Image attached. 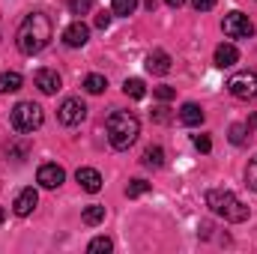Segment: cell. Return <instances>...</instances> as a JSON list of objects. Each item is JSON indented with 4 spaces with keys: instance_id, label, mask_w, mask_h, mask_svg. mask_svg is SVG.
I'll use <instances>...</instances> for the list:
<instances>
[{
    "instance_id": "6da1fadb",
    "label": "cell",
    "mask_w": 257,
    "mask_h": 254,
    "mask_svg": "<svg viewBox=\"0 0 257 254\" xmlns=\"http://www.w3.org/2000/svg\"><path fill=\"white\" fill-rule=\"evenodd\" d=\"M51 33H54L51 18H48L45 12H30V15L21 21L18 33H15V45H18L21 54L33 57V54H39V51L51 42Z\"/></svg>"
},
{
    "instance_id": "7a4b0ae2",
    "label": "cell",
    "mask_w": 257,
    "mask_h": 254,
    "mask_svg": "<svg viewBox=\"0 0 257 254\" xmlns=\"http://www.w3.org/2000/svg\"><path fill=\"white\" fill-rule=\"evenodd\" d=\"M105 129H108V141H111L114 150H128V147L138 141V135H141L138 117L128 114V111H114V114L108 117Z\"/></svg>"
},
{
    "instance_id": "3957f363",
    "label": "cell",
    "mask_w": 257,
    "mask_h": 254,
    "mask_svg": "<svg viewBox=\"0 0 257 254\" xmlns=\"http://www.w3.org/2000/svg\"><path fill=\"white\" fill-rule=\"evenodd\" d=\"M206 206H209L215 215H221L224 221H230V224H242V221L248 218V206H245L233 191H224V189L206 191Z\"/></svg>"
},
{
    "instance_id": "277c9868",
    "label": "cell",
    "mask_w": 257,
    "mask_h": 254,
    "mask_svg": "<svg viewBox=\"0 0 257 254\" xmlns=\"http://www.w3.org/2000/svg\"><path fill=\"white\" fill-rule=\"evenodd\" d=\"M45 123V114L36 102H18L12 108V126L15 132H36V129Z\"/></svg>"
},
{
    "instance_id": "5b68a950",
    "label": "cell",
    "mask_w": 257,
    "mask_h": 254,
    "mask_svg": "<svg viewBox=\"0 0 257 254\" xmlns=\"http://www.w3.org/2000/svg\"><path fill=\"white\" fill-rule=\"evenodd\" d=\"M221 30H224L227 39H251L254 36V24L242 12H227L224 21H221Z\"/></svg>"
},
{
    "instance_id": "8992f818",
    "label": "cell",
    "mask_w": 257,
    "mask_h": 254,
    "mask_svg": "<svg viewBox=\"0 0 257 254\" xmlns=\"http://www.w3.org/2000/svg\"><path fill=\"white\" fill-rule=\"evenodd\" d=\"M227 90H230V96H236V99H254L257 96V75L254 72H236L230 81H227Z\"/></svg>"
},
{
    "instance_id": "52a82bcc",
    "label": "cell",
    "mask_w": 257,
    "mask_h": 254,
    "mask_svg": "<svg viewBox=\"0 0 257 254\" xmlns=\"http://www.w3.org/2000/svg\"><path fill=\"white\" fill-rule=\"evenodd\" d=\"M87 117V105L81 99H63V105L57 108V120L63 126H78Z\"/></svg>"
},
{
    "instance_id": "ba28073f",
    "label": "cell",
    "mask_w": 257,
    "mask_h": 254,
    "mask_svg": "<svg viewBox=\"0 0 257 254\" xmlns=\"http://www.w3.org/2000/svg\"><path fill=\"white\" fill-rule=\"evenodd\" d=\"M63 180H66V171L60 165H42V168L36 171V183H39L42 189H57Z\"/></svg>"
},
{
    "instance_id": "9c48e42d",
    "label": "cell",
    "mask_w": 257,
    "mask_h": 254,
    "mask_svg": "<svg viewBox=\"0 0 257 254\" xmlns=\"http://www.w3.org/2000/svg\"><path fill=\"white\" fill-rule=\"evenodd\" d=\"M33 81H36V87H39L45 96H54V93L63 87V78L57 75V69H39Z\"/></svg>"
},
{
    "instance_id": "30bf717a",
    "label": "cell",
    "mask_w": 257,
    "mask_h": 254,
    "mask_svg": "<svg viewBox=\"0 0 257 254\" xmlns=\"http://www.w3.org/2000/svg\"><path fill=\"white\" fill-rule=\"evenodd\" d=\"M87 39H90V27L84 21H72L63 30V42L69 48H81V45H87Z\"/></svg>"
},
{
    "instance_id": "8fae6325",
    "label": "cell",
    "mask_w": 257,
    "mask_h": 254,
    "mask_svg": "<svg viewBox=\"0 0 257 254\" xmlns=\"http://www.w3.org/2000/svg\"><path fill=\"white\" fill-rule=\"evenodd\" d=\"M36 203H39L36 189H21V191H18V197H15V203H12V212L24 218V215H30V212L36 209Z\"/></svg>"
},
{
    "instance_id": "7c38bea8",
    "label": "cell",
    "mask_w": 257,
    "mask_h": 254,
    "mask_svg": "<svg viewBox=\"0 0 257 254\" xmlns=\"http://www.w3.org/2000/svg\"><path fill=\"white\" fill-rule=\"evenodd\" d=\"M75 180L81 183V189H84V191H90V194H96V191L102 189V174H99L96 168H78Z\"/></svg>"
},
{
    "instance_id": "4fadbf2b",
    "label": "cell",
    "mask_w": 257,
    "mask_h": 254,
    "mask_svg": "<svg viewBox=\"0 0 257 254\" xmlns=\"http://www.w3.org/2000/svg\"><path fill=\"white\" fill-rule=\"evenodd\" d=\"M147 72H153V75H168V72H171V54H168V51H153V54L147 57Z\"/></svg>"
},
{
    "instance_id": "5bb4252c",
    "label": "cell",
    "mask_w": 257,
    "mask_h": 254,
    "mask_svg": "<svg viewBox=\"0 0 257 254\" xmlns=\"http://www.w3.org/2000/svg\"><path fill=\"white\" fill-rule=\"evenodd\" d=\"M236 60H239V51H236L230 42H221V45L215 48V66H218V69H230Z\"/></svg>"
},
{
    "instance_id": "9a60e30c",
    "label": "cell",
    "mask_w": 257,
    "mask_h": 254,
    "mask_svg": "<svg viewBox=\"0 0 257 254\" xmlns=\"http://www.w3.org/2000/svg\"><path fill=\"white\" fill-rule=\"evenodd\" d=\"M180 123H183V126H200V123H203V108L194 105V102H186V105L180 108Z\"/></svg>"
},
{
    "instance_id": "2e32d148",
    "label": "cell",
    "mask_w": 257,
    "mask_h": 254,
    "mask_svg": "<svg viewBox=\"0 0 257 254\" xmlns=\"http://www.w3.org/2000/svg\"><path fill=\"white\" fill-rule=\"evenodd\" d=\"M21 90V75L18 72H0V93H18Z\"/></svg>"
},
{
    "instance_id": "e0dca14e",
    "label": "cell",
    "mask_w": 257,
    "mask_h": 254,
    "mask_svg": "<svg viewBox=\"0 0 257 254\" xmlns=\"http://www.w3.org/2000/svg\"><path fill=\"white\" fill-rule=\"evenodd\" d=\"M105 87H108V81H105V75H87L84 78V90L87 93H93V96H99V93H105Z\"/></svg>"
},
{
    "instance_id": "ac0fdd59",
    "label": "cell",
    "mask_w": 257,
    "mask_h": 254,
    "mask_svg": "<svg viewBox=\"0 0 257 254\" xmlns=\"http://www.w3.org/2000/svg\"><path fill=\"white\" fill-rule=\"evenodd\" d=\"M144 165L147 168H162L165 165V150L162 147H147L144 150Z\"/></svg>"
},
{
    "instance_id": "d6986e66",
    "label": "cell",
    "mask_w": 257,
    "mask_h": 254,
    "mask_svg": "<svg viewBox=\"0 0 257 254\" xmlns=\"http://www.w3.org/2000/svg\"><path fill=\"white\" fill-rule=\"evenodd\" d=\"M81 218H84V224H90V227H93V224H102V221H105V206L93 203V206H87V209H84V215H81Z\"/></svg>"
},
{
    "instance_id": "ffe728a7",
    "label": "cell",
    "mask_w": 257,
    "mask_h": 254,
    "mask_svg": "<svg viewBox=\"0 0 257 254\" xmlns=\"http://www.w3.org/2000/svg\"><path fill=\"white\" fill-rule=\"evenodd\" d=\"M123 93L132 96V99H144V96H147V87H144V81H141V78H126Z\"/></svg>"
},
{
    "instance_id": "44dd1931",
    "label": "cell",
    "mask_w": 257,
    "mask_h": 254,
    "mask_svg": "<svg viewBox=\"0 0 257 254\" xmlns=\"http://www.w3.org/2000/svg\"><path fill=\"white\" fill-rule=\"evenodd\" d=\"M111 248H114V242H111L108 236H96V239L87 245V251H90V254H108Z\"/></svg>"
},
{
    "instance_id": "7402d4cb",
    "label": "cell",
    "mask_w": 257,
    "mask_h": 254,
    "mask_svg": "<svg viewBox=\"0 0 257 254\" xmlns=\"http://www.w3.org/2000/svg\"><path fill=\"white\" fill-rule=\"evenodd\" d=\"M150 189H153V186H150L147 180H132L126 186V197H141V194H147Z\"/></svg>"
},
{
    "instance_id": "603a6c76",
    "label": "cell",
    "mask_w": 257,
    "mask_h": 254,
    "mask_svg": "<svg viewBox=\"0 0 257 254\" xmlns=\"http://www.w3.org/2000/svg\"><path fill=\"white\" fill-rule=\"evenodd\" d=\"M111 9H114V15H132L138 9V0H114Z\"/></svg>"
},
{
    "instance_id": "cb8c5ba5",
    "label": "cell",
    "mask_w": 257,
    "mask_h": 254,
    "mask_svg": "<svg viewBox=\"0 0 257 254\" xmlns=\"http://www.w3.org/2000/svg\"><path fill=\"white\" fill-rule=\"evenodd\" d=\"M245 132H248V129L242 126V123H233V126H230V144L242 147V144H245Z\"/></svg>"
},
{
    "instance_id": "d4e9b609",
    "label": "cell",
    "mask_w": 257,
    "mask_h": 254,
    "mask_svg": "<svg viewBox=\"0 0 257 254\" xmlns=\"http://www.w3.org/2000/svg\"><path fill=\"white\" fill-rule=\"evenodd\" d=\"M69 9H72V15H84L93 9V0H69Z\"/></svg>"
},
{
    "instance_id": "484cf974",
    "label": "cell",
    "mask_w": 257,
    "mask_h": 254,
    "mask_svg": "<svg viewBox=\"0 0 257 254\" xmlns=\"http://www.w3.org/2000/svg\"><path fill=\"white\" fill-rule=\"evenodd\" d=\"M245 183H248L251 191H257V156L251 159V165H248V171H245Z\"/></svg>"
},
{
    "instance_id": "4316f807",
    "label": "cell",
    "mask_w": 257,
    "mask_h": 254,
    "mask_svg": "<svg viewBox=\"0 0 257 254\" xmlns=\"http://www.w3.org/2000/svg\"><path fill=\"white\" fill-rule=\"evenodd\" d=\"M153 96L162 99V102H171V99L177 96V90H174V87H153Z\"/></svg>"
},
{
    "instance_id": "83f0119b",
    "label": "cell",
    "mask_w": 257,
    "mask_h": 254,
    "mask_svg": "<svg viewBox=\"0 0 257 254\" xmlns=\"http://www.w3.org/2000/svg\"><path fill=\"white\" fill-rule=\"evenodd\" d=\"M194 147H197L200 153H209V150H212V141H209L206 135H194Z\"/></svg>"
},
{
    "instance_id": "f1b7e54d",
    "label": "cell",
    "mask_w": 257,
    "mask_h": 254,
    "mask_svg": "<svg viewBox=\"0 0 257 254\" xmlns=\"http://www.w3.org/2000/svg\"><path fill=\"white\" fill-rule=\"evenodd\" d=\"M192 6L197 12H209V9L215 6V0H192Z\"/></svg>"
},
{
    "instance_id": "f546056e",
    "label": "cell",
    "mask_w": 257,
    "mask_h": 254,
    "mask_svg": "<svg viewBox=\"0 0 257 254\" xmlns=\"http://www.w3.org/2000/svg\"><path fill=\"white\" fill-rule=\"evenodd\" d=\"M108 24H111V15H108V12H99V15H96V27H99V30H105Z\"/></svg>"
},
{
    "instance_id": "4dcf8cb0",
    "label": "cell",
    "mask_w": 257,
    "mask_h": 254,
    "mask_svg": "<svg viewBox=\"0 0 257 254\" xmlns=\"http://www.w3.org/2000/svg\"><path fill=\"white\" fill-rule=\"evenodd\" d=\"M156 120L159 123H168V108H156Z\"/></svg>"
},
{
    "instance_id": "1f68e13d",
    "label": "cell",
    "mask_w": 257,
    "mask_h": 254,
    "mask_svg": "<svg viewBox=\"0 0 257 254\" xmlns=\"http://www.w3.org/2000/svg\"><path fill=\"white\" fill-rule=\"evenodd\" d=\"M165 3H168V6H171V9H180V6H183V3H186V0H165Z\"/></svg>"
},
{
    "instance_id": "d6a6232c",
    "label": "cell",
    "mask_w": 257,
    "mask_h": 254,
    "mask_svg": "<svg viewBox=\"0 0 257 254\" xmlns=\"http://www.w3.org/2000/svg\"><path fill=\"white\" fill-rule=\"evenodd\" d=\"M3 218H6V209H3V206H0V224H3Z\"/></svg>"
},
{
    "instance_id": "836d02e7",
    "label": "cell",
    "mask_w": 257,
    "mask_h": 254,
    "mask_svg": "<svg viewBox=\"0 0 257 254\" xmlns=\"http://www.w3.org/2000/svg\"><path fill=\"white\" fill-rule=\"evenodd\" d=\"M251 129H257V114H254V117H251Z\"/></svg>"
}]
</instances>
